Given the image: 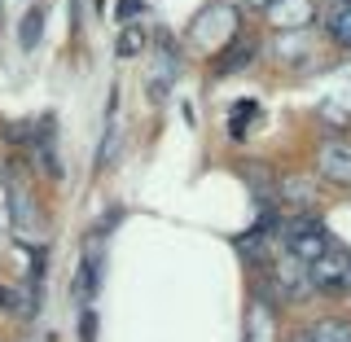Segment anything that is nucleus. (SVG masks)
Masks as SVG:
<instances>
[{
  "instance_id": "nucleus-1",
  "label": "nucleus",
  "mask_w": 351,
  "mask_h": 342,
  "mask_svg": "<svg viewBox=\"0 0 351 342\" xmlns=\"http://www.w3.org/2000/svg\"><path fill=\"white\" fill-rule=\"evenodd\" d=\"M285 250H290V259H299L303 268H307V263H316L329 250V233L316 224V219L299 215V219L285 224Z\"/></svg>"
},
{
  "instance_id": "nucleus-2",
  "label": "nucleus",
  "mask_w": 351,
  "mask_h": 342,
  "mask_svg": "<svg viewBox=\"0 0 351 342\" xmlns=\"http://www.w3.org/2000/svg\"><path fill=\"white\" fill-rule=\"evenodd\" d=\"M307 281L325 294H351V255L329 246L316 263H307Z\"/></svg>"
},
{
  "instance_id": "nucleus-3",
  "label": "nucleus",
  "mask_w": 351,
  "mask_h": 342,
  "mask_svg": "<svg viewBox=\"0 0 351 342\" xmlns=\"http://www.w3.org/2000/svg\"><path fill=\"white\" fill-rule=\"evenodd\" d=\"M321 175H329L334 184L351 189V145H343V141H329V145L321 149Z\"/></svg>"
},
{
  "instance_id": "nucleus-4",
  "label": "nucleus",
  "mask_w": 351,
  "mask_h": 342,
  "mask_svg": "<svg viewBox=\"0 0 351 342\" xmlns=\"http://www.w3.org/2000/svg\"><path fill=\"white\" fill-rule=\"evenodd\" d=\"M268 18L277 22L281 31H299V27H307V18H312V0H281V5L268 9Z\"/></svg>"
},
{
  "instance_id": "nucleus-5",
  "label": "nucleus",
  "mask_w": 351,
  "mask_h": 342,
  "mask_svg": "<svg viewBox=\"0 0 351 342\" xmlns=\"http://www.w3.org/2000/svg\"><path fill=\"white\" fill-rule=\"evenodd\" d=\"M97 281H101V259L97 255H88L80 263V272H75V303H93V294H97Z\"/></svg>"
},
{
  "instance_id": "nucleus-6",
  "label": "nucleus",
  "mask_w": 351,
  "mask_h": 342,
  "mask_svg": "<svg viewBox=\"0 0 351 342\" xmlns=\"http://www.w3.org/2000/svg\"><path fill=\"white\" fill-rule=\"evenodd\" d=\"M246 342H272V312L263 307V299L246 307Z\"/></svg>"
},
{
  "instance_id": "nucleus-7",
  "label": "nucleus",
  "mask_w": 351,
  "mask_h": 342,
  "mask_svg": "<svg viewBox=\"0 0 351 342\" xmlns=\"http://www.w3.org/2000/svg\"><path fill=\"white\" fill-rule=\"evenodd\" d=\"M325 22H329V36L351 49V0H329Z\"/></svg>"
},
{
  "instance_id": "nucleus-8",
  "label": "nucleus",
  "mask_w": 351,
  "mask_h": 342,
  "mask_svg": "<svg viewBox=\"0 0 351 342\" xmlns=\"http://www.w3.org/2000/svg\"><path fill=\"white\" fill-rule=\"evenodd\" d=\"M114 53L119 58H141V53H145V27H141V22H128V27L119 31Z\"/></svg>"
},
{
  "instance_id": "nucleus-9",
  "label": "nucleus",
  "mask_w": 351,
  "mask_h": 342,
  "mask_svg": "<svg viewBox=\"0 0 351 342\" xmlns=\"http://www.w3.org/2000/svg\"><path fill=\"white\" fill-rule=\"evenodd\" d=\"M307 342H351V321H321L307 329Z\"/></svg>"
},
{
  "instance_id": "nucleus-10",
  "label": "nucleus",
  "mask_w": 351,
  "mask_h": 342,
  "mask_svg": "<svg viewBox=\"0 0 351 342\" xmlns=\"http://www.w3.org/2000/svg\"><path fill=\"white\" fill-rule=\"evenodd\" d=\"M40 27H44V9H31V14L22 18V27H18V44H22V49H36V44H40Z\"/></svg>"
},
{
  "instance_id": "nucleus-11",
  "label": "nucleus",
  "mask_w": 351,
  "mask_h": 342,
  "mask_svg": "<svg viewBox=\"0 0 351 342\" xmlns=\"http://www.w3.org/2000/svg\"><path fill=\"white\" fill-rule=\"evenodd\" d=\"M250 53H255L250 44H237V49H228V53H224V62H219V71H241Z\"/></svg>"
},
{
  "instance_id": "nucleus-12",
  "label": "nucleus",
  "mask_w": 351,
  "mask_h": 342,
  "mask_svg": "<svg viewBox=\"0 0 351 342\" xmlns=\"http://www.w3.org/2000/svg\"><path fill=\"white\" fill-rule=\"evenodd\" d=\"M285 193H290V202H299V206L312 202V189H307L303 180H285Z\"/></svg>"
},
{
  "instance_id": "nucleus-13",
  "label": "nucleus",
  "mask_w": 351,
  "mask_h": 342,
  "mask_svg": "<svg viewBox=\"0 0 351 342\" xmlns=\"http://www.w3.org/2000/svg\"><path fill=\"white\" fill-rule=\"evenodd\" d=\"M93 334H97V321H93V312L84 307V342H93Z\"/></svg>"
},
{
  "instance_id": "nucleus-14",
  "label": "nucleus",
  "mask_w": 351,
  "mask_h": 342,
  "mask_svg": "<svg viewBox=\"0 0 351 342\" xmlns=\"http://www.w3.org/2000/svg\"><path fill=\"white\" fill-rule=\"evenodd\" d=\"M246 5H250V9H263V14H268V9H272V5H281V0H246Z\"/></svg>"
}]
</instances>
